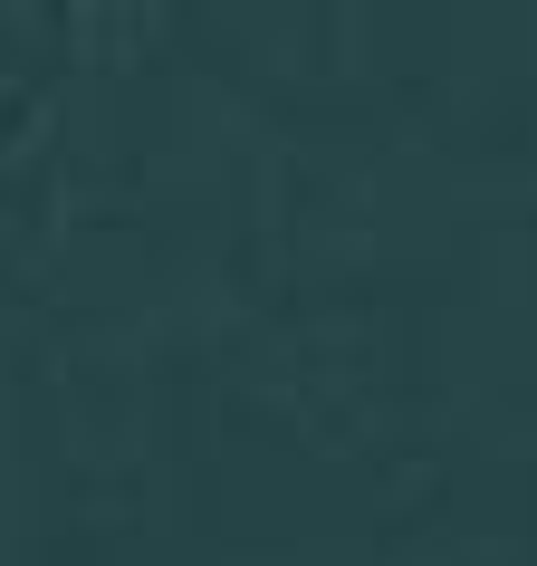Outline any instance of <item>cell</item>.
Returning a JSON list of instances; mask_svg holds the SVG:
<instances>
[]
</instances>
